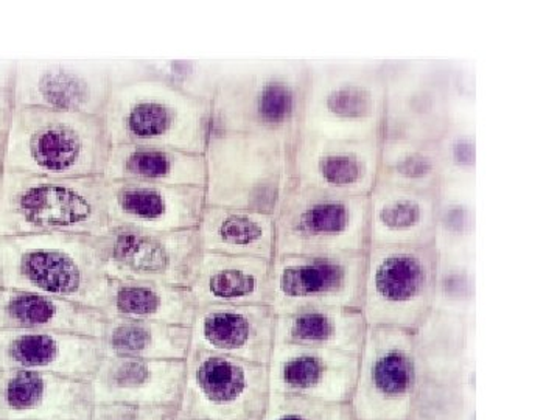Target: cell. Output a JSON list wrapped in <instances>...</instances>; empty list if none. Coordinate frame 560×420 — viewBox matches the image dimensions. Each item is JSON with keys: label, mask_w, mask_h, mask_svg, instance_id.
Here are the masks:
<instances>
[{"label": "cell", "mask_w": 560, "mask_h": 420, "mask_svg": "<svg viewBox=\"0 0 560 420\" xmlns=\"http://www.w3.org/2000/svg\"><path fill=\"white\" fill-rule=\"evenodd\" d=\"M308 60L223 62L212 131L265 136L293 150L301 132Z\"/></svg>", "instance_id": "cell-1"}, {"label": "cell", "mask_w": 560, "mask_h": 420, "mask_svg": "<svg viewBox=\"0 0 560 420\" xmlns=\"http://www.w3.org/2000/svg\"><path fill=\"white\" fill-rule=\"evenodd\" d=\"M108 276L101 237L77 234L0 237V287L35 291L102 311Z\"/></svg>", "instance_id": "cell-2"}, {"label": "cell", "mask_w": 560, "mask_h": 420, "mask_svg": "<svg viewBox=\"0 0 560 420\" xmlns=\"http://www.w3.org/2000/svg\"><path fill=\"white\" fill-rule=\"evenodd\" d=\"M110 143L102 116L16 106L7 132L5 172L103 176Z\"/></svg>", "instance_id": "cell-3"}, {"label": "cell", "mask_w": 560, "mask_h": 420, "mask_svg": "<svg viewBox=\"0 0 560 420\" xmlns=\"http://www.w3.org/2000/svg\"><path fill=\"white\" fill-rule=\"evenodd\" d=\"M113 145L167 147L205 154L212 103L156 80L114 84L102 114Z\"/></svg>", "instance_id": "cell-4"}, {"label": "cell", "mask_w": 560, "mask_h": 420, "mask_svg": "<svg viewBox=\"0 0 560 420\" xmlns=\"http://www.w3.org/2000/svg\"><path fill=\"white\" fill-rule=\"evenodd\" d=\"M109 230L106 179L49 178L5 172L0 184V237L77 234L101 237Z\"/></svg>", "instance_id": "cell-5"}, {"label": "cell", "mask_w": 560, "mask_h": 420, "mask_svg": "<svg viewBox=\"0 0 560 420\" xmlns=\"http://www.w3.org/2000/svg\"><path fill=\"white\" fill-rule=\"evenodd\" d=\"M382 61H308L301 132L326 139H383Z\"/></svg>", "instance_id": "cell-6"}, {"label": "cell", "mask_w": 560, "mask_h": 420, "mask_svg": "<svg viewBox=\"0 0 560 420\" xmlns=\"http://www.w3.org/2000/svg\"><path fill=\"white\" fill-rule=\"evenodd\" d=\"M206 205L275 215L293 183L291 149L279 140L242 132H210Z\"/></svg>", "instance_id": "cell-7"}, {"label": "cell", "mask_w": 560, "mask_h": 420, "mask_svg": "<svg viewBox=\"0 0 560 420\" xmlns=\"http://www.w3.org/2000/svg\"><path fill=\"white\" fill-rule=\"evenodd\" d=\"M276 256L355 253L370 248L368 198L346 197L293 179L275 213Z\"/></svg>", "instance_id": "cell-8"}, {"label": "cell", "mask_w": 560, "mask_h": 420, "mask_svg": "<svg viewBox=\"0 0 560 420\" xmlns=\"http://www.w3.org/2000/svg\"><path fill=\"white\" fill-rule=\"evenodd\" d=\"M436 261L433 245L370 246L361 305L368 326L418 329L433 311Z\"/></svg>", "instance_id": "cell-9"}, {"label": "cell", "mask_w": 560, "mask_h": 420, "mask_svg": "<svg viewBox=\"0 0 560 420\" xmlns=\"http://www.w3.org/2000/svg\"><path fill=\"white\" fill-rule=\"evenodd\" d=\"M270 399L267 364L190 349L180 415L210 420H261Z\"/></svg>", "instance_id": "cell-10"}, {"label": "cell", "mask_w": 560, "mask_h": 420, "mask_svg": "<svg viewBox=\"0 0 560 420\" xmlns=\"http://www.w3.org/2000/svg\"><path fill=\"white\" fill-rule=\"evenodd\" d=\"M366 250L276 256L271 261V308L276 315L312 308L363 305Z\"/></svg>", "instance_id": "cell-11"}, {"label": "cell", "mask_w": 560, "mask_h": 420, "mask_svg": "<svg viewBox=\"0 0 560 420\" xmlns=\"http://www.w3.org/2000/svg\"><path fill=\"white\" fill-rule=\"evenodd\" d=\"M416 381L411 331L370 327L359 353V371L349 401L353 418L407 420Z\"/></svg>", "instance_id": "cell-12"}, {"label": "cell", "mask_w": 560, "mask_h": 420, "mask_svg": "<svg viewBox=\"0 0 560 420\" xmlns=\"http://www.w3.org/2000/svg\"><path fill=\"white\" fill-rule=\"evenodd\" d=\"M109 279L139 280L190 289L202 250L197 230L156 232L109 228L101 235Z\"/></svg>", "instance_id": "cell-13"}, {"label": "cell", "mask_w": 560, "mask_h": 420, "mask_svg": "<svg viewBox=\"0 0 560 420\" xmlns=\"http://www.w3.org/2000/svg\"><path fill=\"white\" fill-rule=\"evenodd\" d=\"M383 139L436 142L455 120L444 60H383Z\"/></svg>", "instance_id": "cell-14"}, {"label": "cell", "mask_w": 560, "mask_h": 420, "mask_svg": "<svg viewBox=\"0 0 560 420\" xmlns=\"http://www.w3.org/2000/svg\"><path fill=\"white\" fill-rule=\"evenodd\" d=\"M109 61H18L16 106L102 116L113 91Z\"/></svg>", "instance_id": "cell-15"}, {"label": "cell", "mask_w": 560, "mask_h": 420, "mask_svg": "<svg viewBox=\"0 0 560 420\" xmlns=\"http://www.w3.org/2000/svg\"><path fill=\"white\" fill-rule=\"evenodd\" d=\"M382 139L341 140L300 132L291 150L298 184L312 189L368 198L378 178Z\"/></svg>", "instance_id": "cell-16"}, {"label": "cell", "mask_w": 560, "mask_h": 420, "mask_svg": "<svg viewBox=\"0 0 560 420\" xmlns=\"http://www.w3.org/2000/svg\"><path fill=\"white\" fill-rule=\"evenodd\" d=\"M109 228L172 232L197 230L206 208L205 187L142 180H106Z\"/></svg>", "instance_id": "cell-17"}, {"label": "cell", "mask_w": 560, "mask_h": 420, "mask_svg": "<svg viewBox=\"0 0 560 420\" xmlns=\"http://www.w3.org/2000/svg\"><path fill=\"white\" fill-rule=\"evenodd\" d=\"M271 394L324 404H349L359 355L307 346L276 345L268 361Z\"/></svg>", "instance_id": "cell-18"}, {"label": "cell", "mask_w": 560, "mask_h": 420, "mask_svg": "<svg viewBox=\"0 0 560 420\" xmlns=\"http://www.w3.org/2000/svg\"><path fill=\"white\" fill-rule=\"evenodd\" d=\"M94 405L91 381L0 370V420H91Z\"/></svg>", "instance_id": "cell-19"}, {"label": "cell", "mask_w": 560, "mask_h": 420, "mask_svg": "<svg viewBox=\"0 0 560 420\" xmlns=\"http://www.w3.org/2000/svg\"><path fill=\"white\" fill-rule=\"evenodd\" d=\"M270 305H206L191 323V348L249 363L268 364L276 346Z\"/></svg>", "instance_id": "cell-20"}, {"label": "cell", "mask_w": 560, "mask_h": 420, "mask_svg": "<svg viewBox=\"0 0 560 420\" xmlns=\"http://www.w3.org/2000/svg\"><path fill=\"white\" fill-rule=\"evenodd\" d=\"M103 357L101 338L58 331L0 330V370L47 372L92 382Z\"/></svg>", "instance_id": "cell-21"}, {"label": "cell", "mask_w": 560, "mask_h": 420, "mask_svg": "<svg viewBox=\"0 0 560 420\" xmlns=\"http://www.w3.org/2000/svg\"><path fill=\"white\" fill-rule=\"evenodd\" d=\"M186 361L103 357L92 378L95 404L162 405L180 407Z\"/></svg>", "instance_id": "cell-22"}, {"label": "cell", "mask_w": 560, "mask_h": 420, "mask_svg": "<svg viewBox=\"0 0 560 420\" xmlns=\"http://www.w3.org/2000/svg\"><path fill=\"white\" fill-rule=\"evenodd\" d=\"M438 191L375 183L370 206V246L433 245Z\"/></svg>", "instance_id": "cell-23"}, {"label": "cell", "mask_w": 560, "mask_h": 420, "mask_svg": "<svg viewBox=\"0 0 560 420\" xmlns=\"http://www.w3.org/2000/svg\"><path fill=\"white\" fill-rule=\"evenodd\" d=\"M108 315L77 302L0 287V330L58 331L101 338Z\"/></svg>", "instance_id": "cell-24"}, {"label": "cell", "mask_w": 560, "mask_h": 420, "mask_svg": "<svg viewBox=\"0 0 560 420\" xmlns=\"http://www.w3.org/2000/svg\"><path fill=\"white\" fill-rule=\"evenodd\" d=\"M271 261L202 253L200 270L189 289L195 304L270 305Z\"/></svg>", "instance_id": "cell-25"}, {"label": "cell", "mask_w": 560, "mask_h": 420, "mask_svg": "<svg viewBox=\"0 0 560 420\" xmlns=\"http://www.w3.org/2000/svg\"><path fill=\"white\" fill-rule=\"evenodd\" d=\"M198 234L205 253L265 260L276 257V223L271 213L206 205Z\"/></svg>", "instance_id": "cell-26"}, {"label": "cell", "mask_w": 560, "mask_h": 420, "mask_svg": "<svg viewBox=\"0 0 560 420\" xmlns=\"http://www.w3.org/2000/svg\"><path fill=\"white\" fill-rule=\"evenodd\" d=\"M103 178L205 187V154L167 147L113 145Z\"/></svg>", "instance_id": "cell-27"}, {"label": "cell", "mask_w": 560, "mask_h": 420, "mask_svg": "<svg viewBox=\"0 0 560 420\" xmlns=\"http://www.w3.org/2000/svg\"><path fill=\"white\" fill-rule=\"evenodd\" d=\"M197 304L189 289L109 279L103 298L102 312L110 318L154 320L191 327Z\"/></svg>", "instance_id": "cell-28"}, {"label": "cell", "mask_w": 560, "mask_h": 420, "mask_svg": "<svg viewBox=\"0 0 560 420\" xmlns=\"http://www.w3.org/2000/svg\"><path fill=\"white\" fill-rule=\"evenodd\" d=\"M412 342L418 372L460 375L475 361V316L431 311Z\"/></svg>", "instance_id": "cell-29"}, {"label": "cell", "mask_w": 560, "mask_h": 420, "mask_svg": "<svg viewBox=\"0 0 560 420\" xmlns=\"http://www.w3.org/2000/svg\"><path fill=\"white\" fill-rule=\"evenodd\" d=\"M368 329L363 312L357 308H312L279 315L276 345L307 346L359 355Z\"/></svg>", "instance_id": "cell-30"}, {"label": "cell", "mask_w": 560, "mask_h": 420, "mask_svg": "<svg viewBox=\"0 0 560 420\" xmlns=\"http://www.w3.org/2000/svg\"><path fill=\"white\" fill-rule=\"evenodd\" d=\"M101 341L105 355L186 361L191 349V329L175 324L108 316Z\"/></svg>", "instance_id": "cell-31"}, {"label": "cell", "mask_w": 560, "mask_h": 420, "mask_svg": "<svg viewBox=\"0 0 560 420\" xmlns=\"http://www.w3.org/2000/svg\"><path fill=\"white\" fill-rule=\"evenodd\" d=\"M223 61L113 60L114 84L131 80H156L176 91L212 102Z\"/></svg>", "instance_id": "cell-32"}, {"label": "cell", "mask_w": 560, "mask_h": 420, "mask_svg": "<svg viewBox=\"0 0 560 420\" xmlns=\"http://www.w3.org/2000/svg\"><path fill=\"white\" fill-rule=\"evenodd\" d=\"M407 420H475V361L460 375L418 372Z\"/></svg>", "instance_id": "cell-33"}, {"label": "cell", "mask_w": 560, "mask_h": 420, "mask_svg": "<svg viewBox=\"0 0 560 420\" xmlns=\"http://www.w3.org/2000/svg\"><path fill=\"white\" fill-rule=\"evenodd\" d=\"M377 180L407 189L440 190L442 172L436 142L382 139Z\"/></svg>", "instance_id": "cell-34"}, {"label": "cell", "mask_w": 560, "mask_h": 420, "mask_svg": "<svg viewBox=\"0 0 560 420\" xmlns=\"http://www.w3.org/2000/svg\"><path fill=\"white\" fill-rule=\"evenodd\" d=\"M477 201L475 187L442 183L438 191L433 246L438 254H475Z\"/></svg>", "instance_id": "cell-35"}, {"label": "cell", "mask_w": 560, "mask_h": 420, "mask_svg": "<svg viewBox=\"0 0 560 420\" xmlns=\"http://www.w3.org/2000/svg\"><path fill=\"white\" fill-rule=\"evenodd\" d=\"M433 311L475 316L477 311L475 254H438Z\"/></svg>", "instance_id": "cell-36"}, {"label": "cell", "mask_w": 560, "mask_h": 420, "mask_svg": "<svg viewBox=\"0 0 560 420\" xmlns=\"http://www.w3.org/2000/svg\"><path fill=\"white\" fill-rule=\"evenodd\" d=\"M442 183L477 184V125L475 117H458L436 140Z\"/></svg>", "instance_id": "cell-37"}, {"label": "cell", "mask_w": 560, "mask_h": 420, "mask_svg": "<svg viewBox=\"0 0 560 420\" xmlns=\"http://www.w3.org/2000/svg\"><path fill=\"white\" fill-rule=\"evenodd\" d=\"M261 420H355L349 404H324L301 397L271 394Z\"/></svg>", "instance_id": "cell-38"}, {"label": "cell", "mask_w": 560, "mask_h": 420, "mask_svg": "<svg viewBox=\"0 0 560 420\" xmlns=\"http://www.w3.org/2000/svg\"><path fill=\"white\" fill-rule=\"evenodd\" d=\"M444 72L455 119L475 117V103H477L475 69L469 62L444 60Z\"/></svg>", "instance_id": "cell-39"}, {"label": "cell", "mask_w": 560, "mask_h": 420, "mask_svg": "<svg viewBox=\"0 0 560 420\" xmlns=\"http://www.w3.org/2000/svg\"><path fill=\"white\" fill-rule=\"evenodd\" d=\"M178 412L179 407L113 401L95 404L91 420H173Z\"/></svg>", "instance_id": "cell-40"}, {"label": "cell", "mask_w": 560, "mask_h": 420, "mask_svg": "<svg viewBox=\"0 0 560 420\" xmlns=\"http://www.w3.org/2000/svg\"><path fill=\"white\" fill-rule=\"evenodd\" d=\"M16 102H14L13 90H0V132L7 135L13 120Z\"/></svg>", "instance_id": "cell-41"}, {"label": "cell", "mask_w": 560, "mask_h": 420, "mask_svg": "<svg viewBox=\"0 0 560 420\" xmlns=\"http://www.w3.org/2000/svg\"><path fill=\"white\" fill-rule=\"evenodd\" d=\"M18 61L0 60V90H13Z\"/></svg>", "instance_id": "cell-42"}, {"label": "cell", "mask_w": 560, "mask_h": 420, "mask_svg": "<svg viewBox=\"0 0 560 420\" xmlns=\"http://www.w3.org/2000/svg\"><path fill=\"white\" fill-rule=\"evenodd\" d=\"M7 135L0 132V184L5 175Z\"/></svg>", "instance_id": "cell-43"}, {"label": "cell", "mask_w": 560, "mask_h": 420, "mask_svg": "<svg viewBox=\"0 0 560 420\" xmlns=\"http://www.w3.org/2000/svg\"><path fill=\"white\" fill-rule=\"evenodd\" d=\"M173 420H210V419L190 418V416L180 415V412H178V416H176V418Z\"/></svg>", "instance_id": "cell-44"}]
</instances>
